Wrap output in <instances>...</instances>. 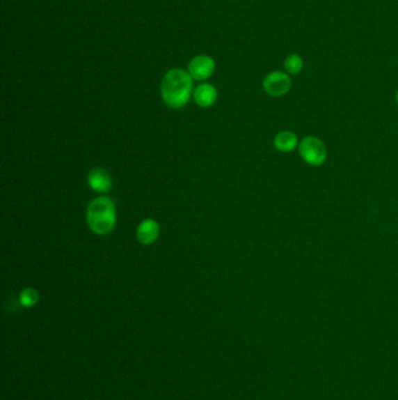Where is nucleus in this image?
I'll return each instance as SVG.
<instances>
[{"instance_id": "1", "label": "nucleus", "mask_w": 398, "mask_h": 400, "mask_svg": "<svg viewBox=\"0 0 398 400\" xmlns=\"http://www.w3.org/2000/svg\"><path fill=\"white\" fill-rule=\"evenodd\" d=\"M193 79L187 70L173 68L168 70L161 81V98L172 109H181L192 96Z\"/></svg>"}, {"instance_id": "4", "label": "nucleus", "mask_w": 398, "mask_h": 400, "mask_svg": "<svg viewBox=\"0 0 398 400\" xmlns=\"http://www.w3.org/2000/svg\"><path fill=\"white\" fill-rule=\"evenodd\" d=\"M291 86H292V81L289 74L280 72V70H275V72L269 73L263 80V89L266 94L273 98H279V96L287 94L291 89Z\"/></svg>"}, {"instance_id": "7", "label": "nucleus", "mask_w": 398, "mask_h": 400, "mask_svg": "<svg viewBox=\"0 0 398 400\" xmlns=\"http://www.w3.org/2000/svg\"><path fill=\"white\" fill-rule=\"evenodd\" d=\"M160 225L154 219H145L138 225L137 240L139 244L144 246H149L156 243L157 239L159 238Z\"/></svg>"}, {"instance_id": "8", "label": "nucleus", "mask_w": 398, "mask_h": 400, "mask_svg": "<svg viewBox=\"0 0 398 400\" xmlns=\"http://www.w3.org/2000/svg\"><path fill=\"white\" fill-rule=\"evenodd\" d=\"M193 98L198 106L201 108H209L216 102L217 91L216 88L209 84H200L196 87L193 93Z\"/></svg>"}, {"instance_id": "3", "label": "nucleus", "mask_w": 398, "mask_h": 400, "mask_svg": "<svg viewBox=\"0 0 398 400\" xmlns=\"http://www.w3.org/2000/svg\"><path fill=\"white\" fill-rule=\"evenodd\" d=\"M301 158L312 167H320L327 160V149L321 139L308 136L299 144Z\"/></svg>"}, {"instance_id": "10", "label": "nucleus", "mask_w": 398, "mask_h": 400, "mask_svg": "<svg viewBox=\"0 0 398 400\" xmlns=\"http://www.w3.org/2000/svg\"><path fill=\"white\" fill-rule=\"evenodd\" d=\"M284 67H285L286 73L297 75L304 68V60L299 54L287 55L284 60Z\"/></svg>"}, {"instance_id": "6", "label": "nucleus", "mask_w": 398, "mask_h": 400, "mask_svg": "<svg viewBox=\"0 0 398 400\" xmlns=\"http://www.w3.org/2000/svg\"><path fill=\"white\" fill-rule=\"evenodd\" d=\"M88 184L95 192L105 194L113 187V179L105 169L95 168L88 174Z\"/></svg>"}, {"instance_id": "2", "label": "nucleus", "mask_w": 398, "mask_h": 400, "mask_svg": "<svg viewBox=\"0 0 398 400\" xmlns=\"http://www.w3.org/2000/svg\"><path fill=\"white\" fill-rule=\"evenodd\" d=\"M89 229L97 236L113 232L117 224L116 205L109 197L101 196L91 200L87 208Z\"/></svg>"}, {"instance_id": "11", "label": "nucleus", "mask_w": 398, "mask_h": 400, "mask_svg": "<svg viewBox=\"0 0 398 400\" xmlns=\"http://www.w3.org/2000/svg\"><path fill=\"white\" fill-rule=\"evenodd\" d=\"M19 301L22 303V306L27 307V308L35 306L38 301H39V293L34 288H25L20 293Z\"/></svg>"}, {"instance_id": "12", "label": "nucleus", "mask_w": 398, "mask_h": 400, "mask_svg": "<svg viewBox=\"0 0 398 400\" xmlns=\"http://www.w3.org/2000/svg\"><path fill=\"white\" fill-rule=\"evenodd\" d=\"M396 101H397L398 103V91L397 93H396Z\"/></svg>"}, {"instance_id": "9", "label": "nucleus", "mask_w": 398, "mask_h": 400, "mask_svg": "<svg viewBox=\"0 0 398 400\" xmlns=\"http://www.w3.org/2000/svg\"><path fill=\"white\" fill-rule=\"evenodd\" d=\"M276 149L280 153H291L298 144L297 135L292 131H280L273 139Z\"/></svg>"}, {"instance_id": "5", "label": "nucleus", "mask_w": 398, "mask_h": 400, "mask_svg": "<svg viewBox=\"0 0 398 400\" xmlns=\"http://www.w3.org/2000/svg\"><path fill=\"white\" fill-rule=\"evenodd\" d=\"M215 70V61L208 55H196L189 62V73L193 80L205 81L209 79Z\"/></svg>"}]
</instances>
